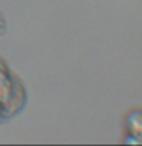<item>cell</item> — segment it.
<instances>
[{
    "label": "cell",
    "mask_w": 142,
    "mask_h": 146,
    "mask_svg": "<svg viewBox=\"0 0 142 146\" xmlns=\"http://www.w3.org/2000/svg\"><path fill=\"white\" fill-rule=\"evenodd\" d=\"M6 32V20H5V17L0 14V35L5 34Z\"/></svg>",
    "instance_id": "1"
}]
</instances>
